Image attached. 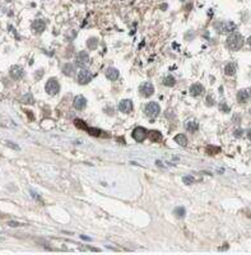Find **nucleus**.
I'll use <instances>...</instances> for the list:
<instances>
[{"mask_svg": "<svg viewBox=\"0 0 251 255\" xmlns=\"http://www.w3.org/2000/svg\"><path fill=\"white\" fill-rule=\"evenodd\" d=\"M145 115L150 117V119H154V117H157L159 115V112H161V107L157 102H148L147 103V106H145Z\"/></svg>", "mask_w": 251, "mask_h": 255, "instance_id": "3", "label": "nucleus"}, {"mask_svg": "<svg viewBox=\"0 0 251 255\" xmlns=\"http://www.w3.org/2000/svg\"><path fill=\"white\" fill-rule=\"evenodd\" d=\"M148 136H149V139L152 140V142H158V140L162 139V134H161L159 131H157V130L149 131V133H148Z\"/></svg>", "mask_w": 251, "mask_h": 255, "instance_id": "22", "label": "nucleus"}, {"mask_svg": "<svg viewBox=\"0 0 251 255\" xmlns=\"http://www.w3.org/2000/svg\"><path fill=\"white\" fill-rule=\"evenodd\" d=\"M105 74H106L107 79H110V81H112V82L117 81V79H119V75H120L119 70H117L116 68H113V67L107 68V69H106V73H105Z\"/></svg>", "mask_w": 251, "mask_h": 255, "instance_id": "15", "label": "nucleus"}, {"mask_svg": "<svg viewBox=\"0 0 251 255\" xmlns=\"http://www.w3.org/2000/svg\"><path fill=\"white\" fill-rule=\"evenodd\" d=\"M226 41H227V47L232 51L240 50L241 47L244 46V42H245L242 35H240L238 32H232V33L227 37Z\"/></svg>", "mask_w": 251, "mask_h": 255, "instance_id": "1", "label": "nucleus"}, {"mask_svg": "<svg viewBox=\"0 0 251 255\" xmlns=\"http://www.w3.org/2000/svg\"><path fill=\"white\" fill-rule=\"evenodd\" d=\"M21 102L22 103H27V105H33L35 103V98H33V96L31 93H27V94H24V96H22V98H21Z\"/></svg>", "mask_w": 251, "mask_h": 255, "instance_id": "23", "label": "nucleus"}, {"mask_svg": "<svg viewBox=\"0 0 251 255\" xmlns=\"http://www.w3.org/2000/svg\"><path fill=\"white\" fill-rule=\"evenodd\" d=\"M9 74H10V77L13 79L19 81V79H22L23 77H24V69H23L22 67H19V65H13V67L10 68V70H9Z\"/></svg>", "mask_w": 251, "mask_h": 255, "instance_id": "9", "label": "nucleus"}, {"mask_svg": "<svg viewBox=\"0 0 251 255\" xmlns=\"http://www.w3.org/2000/svg\"><path fill=\"white\" fill-rule=\"evenodd\" d=\"M236 72H237V67H236V64L233 63V61H230L228 64H226L224 73L227 75H233V74H236Z\"/></svg>", "mask_w": 251, "mask_h": 255, "instance_id": "18", "label": "nucleus"}, {"mask_svg": "<svg viewBox=\"0 0 251 255\" xmlns=\"http://www.w3.org/2000/svg\"><path fill=\"white\" fill-rule=\"evenodd\" d=\"M214 30L218 31L221 35L230 33V32H233L236 30V24L231 21H219L214 23Z\"/></svg>", "mask_w": 251, "mask_h": 255, "instance_id": "2", "label": "nucleus"}, {"mask_svg": "<svg viewBox=\"0 0 251 255\" xmlns=\"http://www.w3.org/2000/svg\"><path fill=\"white\" fill-rule=\"evenodd\" d=\"M139 92L143 97H150L154 93V86L150 82H144L143 84H140Z\"/></svg>", "mask_w": 251, "mask_h": 255, "instance_id": "8", "label": "nucleus"}, {"mask_svg": "<svg viewBox=\"0 0 251 255\" xmlns=\"http://www.w3.org/2000/svg\"><path fill=\"white\" fill-rule=\"evenodd\" d=\"M185 129L190 133H195V131L199 130V124L195 120H189L186 124H185Z\"/></svg>", "mask_w": 251, "mask_h": 255, "instance_id": "17", "label": "nucleus"}, {"mask_svg": "<svg viewBox=\"0 0 251 255\" xmlns=\"http://www.w3.org/2000/svg\"><path fill=\"white\" fill-rule=\"evenodd\" d=\"M8 225H9V226H13V227H17V226H19V223H17V222H9Z\"/></svg>", "mask_w": 251, "mask_h": 255, "instance_id": "28", "label": "nucleus"}, {"mask_svg": "<svg viewBox=\"0 0 251 255\" xmlns=\"http://www.w3.org/2000/svg\"><path fill=\"white\" fill-rule=\"evenodd\" d=\"M173 213L176 214V217H178V218H182V217H185V208L178 207V208H176L173 211Z\"/></svg>", "mask_w": 251, "mask_h": 255, "instance_id": "24", "label": "nucleus"}, {"mask_svg": "<svg viewBox=\"0 0 251 255\" xmlns=\"http://www.w3.org/2000/svg\"><path fill=\"white\" fill-rule=\"evenodd\" d=\"M237 101L240 103H247L250 101V89H241L237 93Z\"/></svg>", "mask_w": 251, "mask_h": 255, "instance_id": "14", "label": "nucleus"}, {"mask_svg": "<svg viewBox=\"0 0 251 255\" xmlns=\"http://www.w3.org/2000/svg\"><path fill=\"white\" fill-rule=\"evenodd\" d=\"M189 92H190L191 96L198 97V96H200V94H203V92H204V87H203V84H200V83H194V84H191Z\"/></svg>", "mask_w": 251, "mask_h": 255, "instance_id": "12", "label": "nucleus"}, {"mask_svg": "<svg viewBox=\"0 0 251 255\" xmlns=\"http://www.w3.org/2000/svg\"><path fill=\"white\" fill-rule=\"evenodd\" d=\"M219 108H221L222 111H226V112H228V111H230V107L227 106V103H226V102H221V103H219Z\"/></svg>", "mask_w": 251, "mask_h": 255, "instance_id": "26", "label": "nucleus"}, {"mask_svg": "<svg viewBox=\"0 0 251 255\" xmlns=\"http://www.w3.org/2000/svg\"><path fill=\"white\" fill-rule=\"evenodd\" d=\"M77 78H78V82H79L80 84H88L89 82L92 81L93 74H92V72H89L88 69L82 68V69H80L79 72H78Z\"/></svg>", "mask_w": 251, "mask_h": 255, "instance_id": "6", "label": "nucleus"}, {"mask_svg": "<svg viewBox=\"0 0 251 255\" xmlns=\"http://www.w3.org/2000/svg\"><path fill=\"white\" fill-rule=\"evenodd\" d=\"M46 28V23L42 19H36L32 22V30L36 32V33H42Z\"/></svg>", "mask_w": 251, "mask_h": 255, "instance_id": "13", "label": "nucleus"}, {"mask_svg": "<svg viewBox=\"0 0 251 255\" xmlns=\"http://www.w3.org/2000/svg\"><path fill=\"white\" fill-rule=\"evenodd\" d=\"M219 148L218 147H213V145H209V147L207 148V152L209 154H215V152H219Z\"/></svg>", "mask_w": 251, "mask_h": 255, "instance_id": "25", "label": "nucleus"}, {"mask_svg": "<svg viewBox=\"0 0 251 255\" xmlns=\"http://www.w3.org/2000/svg\"><path fill=\"white\" fill-rule=\"evenodd\" d=\"M166 87H173L175 84H176V79L172 75H167V77L163 78V82H162Z\"/></svg>", "mask_w": 251, "mask_h": 255, "instance_id": "21", "label": "nucleus"}, {"mask_svg": "<svg viewBox=\"0 0 251 255\" xmlns=\"http://www.w3.org/2000/svg\"><path fill=\"white\" fill-rule=\"evenodd\" d=\"M91 64V58H89L88 53L86 51H80L75 56V65H78L80 68H86Z\"/></svg>", "mask_w": 251, "mask_h": 255, "instance_id": "5", "label": "nucleus"}, {"mask_svg": "<svg viewBox=\"0 0 251 255\" xmlns=\"http://www.w3.org/2000/svg\"><path fill=\"white\" fill-rule=\"evenodd\" d=\"M73 106H74V108H77V110H79V111L84 110V108H86V106H87V98L83 97L82 94H79V96H77V97L74 98Z\"/></svg>", "mask_w": 251, "mask_h": 255, "instance_id": "10", "label": "nucleus"}, {"mask_svg": "<svg viewBox=\"0 0 251 255\" xmlns=\"http://www.w3.org/2000/svg\"><path fill=\"white\" fill-rule=\"evenodd\" d=\"M147 136H148V130L143 126H136L134 130H133V138H134L138 143L143 142Z\"/></svg>", "mask_w": 251, "mask_h": 255, "instance_id": "7", "label": "nucleus"}, {"mask_svg": "<svg viewBox=\"0 0 251 255\" xmlns=\"http://www.w3.org/2000/svg\"><path fill=\"white\" fill-rule=\"evenodd\" d=\"M87 46H88L89 50L97 49V46H98V39H97V37H89V39L87 40Z\"/></svg>", "mask_w": 251, "mask_h": 255, "instance_id": "20", "label": "nucleus"}, {"mask_svg": "<svg viewBox=\"0 0 251 255\" xmlns=\"http://www.w3.org/2000/svg\"><path fill=\"white\" fill-rule=\"evenodd\" d=\"M63 72L65 75H68V77H72L74 75L75 73V65L73 63H66L63 65Z\"/></svg>", "mask_w": 251, "mask_h": 255, "instance_id": "16", "label": "nucleus"}, {"mask_svg": "<svg viewBox=\"0 0 251 255\" xmlns=\"http://www.w3.org/2000/svg\"><path fill=\"white\" fill-rule=\"evenodd\" d=\"M175 142H176L177 144L181 145V147L187 145V138H186L185 134H177L176 136H175Z\"/></svg>", "mask_w": 251, "mask_h": 255, "instance_id": "19", "label": "nucleus"}, {"mask_svg": "<svg viewBox=\"0 0 251 255\" xmlns=\"http://www.w3.org/2000/svg\"><path fill=\"white\" fill-rule=\"evenodd\" d=\"M184 182L187 184V185H190V184L194 182V177L193 176H185L184 177Z\"/></svg>", "mask_w": 251, "mask_h": 255, "instance_id": "27", "label": "nucleus"}, {"mask_svg": "<svg viewBox=\"0 0 251 255\" xmlns=\"http://www.w3.org/2000/svg\"><path fill=\"white\" fill-rule=\"evenodd\" d=\"M134 108V105H133V101L131 100H122L119 103V110L124 114H130Z\"/></svg>", "mask_w": 251, "mask_h": 255, "instance_id": "11", "label": "nucleus"}, {"mask_svg": "<svg viewBox=\"0 0 251 255\" xmlns=\"http://www.w3.org/2000/svg\"><path fill=\"white\" fill-rule=\"evenodd\" d=\"M45 89H46V92L49 93L50 96H55V94H58L60 92V84L58 82V79L56 78H50L49 81H47V83H46Z\"/></svg>", "mask_w": 251, "mask_h": 255, "instance_id": "4", "label": "nucleus"}]
</instances>
